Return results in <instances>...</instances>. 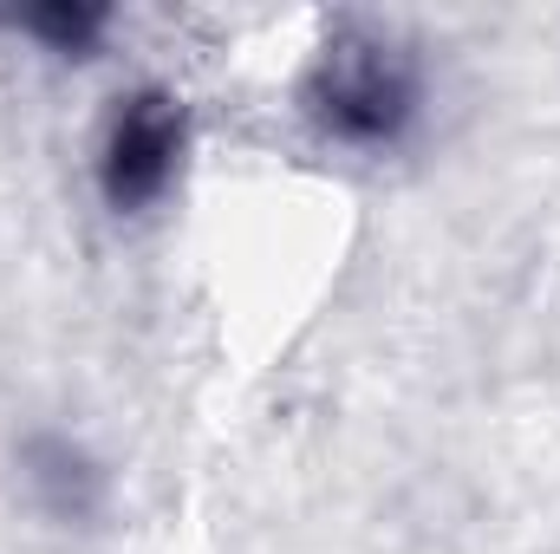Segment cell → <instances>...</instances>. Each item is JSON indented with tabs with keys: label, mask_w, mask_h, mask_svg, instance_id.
I'll use <instances>...</instances> for the list:
<instances>
[{
	"label": "cell",
	"mask_w": 560,
	"mask_h": 554,
	"mask_svg": "<svg viewBox=\"0 0 560 554\" xmlns=\"http://www.w3.org/2000/svg\"><path fill=\"white\" fill-rule=\"evenodd\" d=\"M13 26L52 39L59 53H85V46L105 33V13H98V7H33V13H13Z\"/></svg>",
	"instance_id": "3"
},
{
	"label": "cell",
	"mask_w": 560,
	"mask_h": 554,
	"mask_svg": "<svg viewBox=\"0 0 560 554\" xmlns=\"http://www.w3.org/2000/svg\"><path fill=\"white\" fill-rule=\"evenodd\" d=\"M306 99H313V112H319V125L332 138L365 143V150L398 143L405 125L418 118V79L385 46H339L319 66V79H313Z\"/></svg>",
	"instance_id": "1"
},
{
	"label": "cell",
	"mask_w": 560,
	"mask_h": 554,
	"mask_svg": "<svg viewBox=\"0 0 560 554\" xmlns=\"http://www.w3.org/2000/svg\"><path fill=\"white\" fill-rule=\"evenodd\" d=\"M176 163H183V105L170 92H138L98 150V189L118 216L150 209L170 183H176Z\"/></svg>",
	"instance_id": "2"
}]
</instances>
